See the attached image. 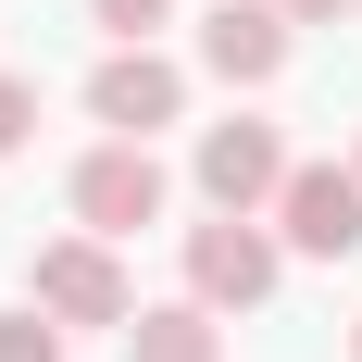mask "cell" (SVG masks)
I'll list each match as a JSON object with an SVG mask.
<instances>
[{
	"label": "cell",
	"mask_w": 362,
	"mask_h": 362,
	"mask_svg": "<svg viewBox=\"0 0 362 362\" xmlns=\"http://www.w3.org/2000/svg\"><path fill=\"white\" fill-rule=\"evenodd\" d=\"M275 238H288L300 262H350V250H362V163H288Z\"/></svg>",
	"instance_id": "obj_4"
},
{
	"label": "cell",
	"mask_w": 362,
	"mask_h": 362,
	"mask_svg": "<svg viewBox=\"0 0 362 362\" xmlns=\"http://www.w3.org/2000/svg\"><path fill=\"white\" fill-rule=\"evenodd\" d=\"M350 362H362V325H350Z\"/></svg>",
	"instance_id": "obj_13"
},
{
	"label": "cell",
	"mask_w": 362,
	"mask_h": 362,
	"mask_svg": "<svg viewBox=\"0 0 362 362\" xmlns=\"http://www.w3.org/2000/svg\"><path fill=\"white\" fill-rule=\"evenodd\" d=\"M163 13H175V0H88V25H100L112 50H138V37H163Z\"/></svg>",
	"instance_id": "obj_9"
},
{
	"label": "cell",
	"mask_w": 362,
	"mask_h": 362,
	"mask_svg": "<svg viewBox=\"0 0 362 362\" xmlns=\"http://www.w3.org/2000/svg\"><path fill=\"white\" fill-rule=\"evenodd\" d=\"M200 63H213L225 88H275V75H288V13H275V0H213V13H200Z\"/></svg>",
	"instance_id": "obj_7"
},
{
	"label": "cell",
	"mask_w": 362,
	"mask_h": 362,
	"mask_svg": "<svg viewBox=\"0 0 362 362\" xmlns=\"http://www.w3.org/2000/svg\"><path fill=\"white\" fill-rule=\"evenodd\" d=\"M125 362H225V325L200 313V300H163V313L125 325Z\"/></svg>",
	"instance_id": "obj_8"
},
{
	"label": "cell",
	"mask_w": 362,
	"mask_h": 362,
	"mask_svg": "<svg viewBox=\"0 0 362 362\" xmlns=\"http://www.w3.org/2000/svg\"><path fill=\"white\" fill-rule=\"evenodd\" d=\"M275 275H288V238H275L262 213L187 225V300H200V313H262V300H275Z\"/></svg>",
	"instance_id": "obj_1"
},
{
	"label": "cell",
	"mask_w": 362,
	"mask_h": 362,
	"mask_svg": "<svg viewBox=\"0 0 362 362\" xmlns=\"http://www.w3.org/2000/svg\"><path fill=\"white\" fill-rule=\"evenodd\" d=\"M275 187H288V138H275L262 112L200 125V200H213V213H275Z\"/></svg>",
	"instance_id": "obj_5"
},
{
	"label": "cell",
	"mask_w": 362,
	"mask_h": 362,
	"mask_svg": "<svg viewBox=\"0 0 362 362\" xmlns=\"http://www.w3.org/2000/svg\"><path fill=\"white\" fill-rule=\"evenodd\" d=\"M37 138V75H0V163Z\"/></svg>",
	"instance_id": "obj_11"
},
{
	"label": "cell",
	"mask_w": 362,
	"mask_h": 362,
	"mask_svg": "<svg viewBox=\"0 0 362 362\" xmlns=\"http://www.w3.org/2000/svg\"><path fill=\"white\" fill-rule=\"evenodd\" d=\"M275 13H288V25H337L350 0H275Z\"/></svg>",
	"instance_id": "obj_12"
},
{
	"label": "cell",
	"mask_w": 362,
	"mask_h": 362,
	"mask_svg": "<svg viewBox=\"0 0 362 362\" xmlns=\"http://www.w3.org/2000/svg\"><path fill=\"white\" fill-rule=\"evenodd\" d=\"M0 362H63V325H50V313H0Z\"/></svg>",
	"instance_id": "obj_10"
},
{
	"label": "cell",
	"mask_w": 362,
	"mask_h": 362,
	"mask_svg": "<svg viewBox=\"0 0 362 362\" xmlns=\"http://www.w3.org/2000/svg\"><path fill=\"white\" fill-rule=\"evenodd\" d=\"M25 300L50 325H138V288H125L112 238H50V250L25 262Z\"/></svg>",
	"instance_id": "obj_2"
},
{
	"label": "cell",
	"mask_w": 362,
	"mask_h": 362,
	"mask_svg": "<svg viewBox=\"0 0 362 362\" xmlns=\"http://www.w3.org/2000/svg\"><path fill=\"white\" fill-rule=\"evenodd\" d=\"M350 163H362V150H350Z\"/></svg>",
	"instance_id": "obj_14"
},
{
	"label": "cell",
	"mask_w": 362,
	"mask_h": 362,
	"mask_svg": "<svg viewBox=\"0 0 362 362\" xmlns=\"http://www.w3.org/2000/svg\"><path fill=\"white\" fill-rule=\"evenodd\" d=\"M163 200H175V175L150 163V138H100L75 163V225L88 238H138V225H163Z\"/></svg>",
	"instance_id": "obj_3"
},
{
	"label": "cell",
	"mask_w": 362,
	"mask_h": 362,
	"mask_svg": "<svg viewBox=\"0 0 362 362\" xmlns=\"http://www.w3.org/2000/svg\"><path fill=\"white\" fill-rule=\"evenodd\" d=\"M187 112V63H163V50H112L100 75H88V125H112V138H163V125H175Z\"/></svg>",
	"instance_id": "obj_6"
}]
</instances>
